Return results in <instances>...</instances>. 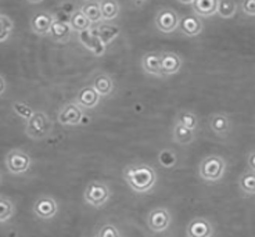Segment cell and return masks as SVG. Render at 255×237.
I'll list each match as a JSON object with an SVG mask.
<instances>
[{
  "label": "cell",
  "mask_w": 255,
  "mask_h": 237,
  "mask_svg": "<svg viewBox=\"0 0 255 237\" xmlns=\"http://www.w3.org/2000/svg\"><path fill=\"white\" fill-rule=\"evenodd\" d=\"M50 118L46 116L43 111H35V114L29 121H26L25 135L31 137L33 140H40L45 139L46 136L51 132Z\"/></svg>",
  "instance_id": "cell-3"
},
{
  "label": "cell",
  "mask_w": 255,
  "mask_h": 237,
  "mask_svg": "<svg viewBox=\"0 0 255 237\" xmlns=\"http://www.w3.org/2000/svg\"><path fill=\"white\" fill-rule=\"evenodd\" d=\"M97 237H121V235H120V232H118V229L115 228L114 225L106 224L103 225L102 229L99 231Z\"/></svg>",
  "instance_id": "cell-32"
},
{
  "label": "cell",
  "mask_w": 255,
  "mask_h": 237,
  "mask_svg": "<svg viewBox=\"0 0 255 237\" xmlns=\"http://www.w3.org/2000/svg\"><path fill=\"white\" fill-rule=\"evenodd\" d=\"M14 28V22L11 18L6 15V14H1L0 15V40L4 42L8 39V36L11 35Z\"/></svg>",
  "instance_id": "cell-31"
},
{
  "label": "cell",
  "mask_w": 255,
  "mask_h": 237,
  "mask_svg": "<svg viewBox=\"0 0 255 237\" xmlns=\"http://www.w3.org/2000/svg\"><path fill=\"white\" fill-rule=\"evenodd\" d=\"M92 86L95 88L96 92L100 96H110L113 93V90H114L113 79L109 75H106V74H99L97 77H95Z\"/></svg>",
  "instance_id": "cell-23"
},
{
  "label": "cell",
  "mask_w": 255,
  "mask_h": 237,
  "mask_svg": "<svg viewBox=\"0 0 255 237\" xmlns=\"http://www.w3.org/2000/svg\"><path fill=\"white\" fill-rule=\"evenodd\" d=\"M100 8H102L103 21H106V22L115 19L120 14V4H118V1H114V0L100 1Z\"/></svg>",
  "instance_id": "cell-25"
},
{
  "label": "cell",
  "mask_w": 255,
  "mask_h": 237,
  "mask_svg": "<svg viewBox=\"0 0 255 237\" xmlns=\"http://www.w3.org/2000/svg\"><path fill=\"white\" fill-rule=\"evenodd\" d=\"M178 122H180L185 128L190 129V130H196L198 126L197 116L191 111H182L178 116Z\"/></svg>",
  "instance_id": "cell-29"
},
{
  "label": "cell",
  "mask_w": 255,
  "mask_h": 237,
  "mask_svg": "<svg viewBox=\"0 0 255 237\" xmlns=\"http://www.w3.org/2000/svg\"><path fill=\"white\" fill-rule=\"evenodd\" d=\"M31 157L21 150H11L6 155V168L7 171L14 175L26 172L31 168Z\"/></svg>",
  "instance_id": "cell-5"
},
{
  "label": "cell",
  "mask_w": 255,
  "mask_h": 237,
  "mask_svg": "<svg viewBox=\"0 0 255 237\" xmlns=\"http://www.w3.org/2000/svg\"><path fill=\"white\" fill-rule=\"evenodd\" d=\"M0 79H1V93H3V92H4V77L1 75V77H0Z\"/></svg>",
  "instance_id": "cell-35"
},
{
  "label": "cell",
  "mask_w": 255,
  "mask_h": 237,
  "mask_svg": "<svg viewBox=\"0 0 255 237\" xmlns=\"http://www.w3.org/2000/svg\"><path fill=\"white\" fill-rule=\"evenodd\" d=\"M237 11V4L230 0H219L217 14L221 18H232Z\"/></svg>",
  "instance_id": "cell-27"
},
{
  "label": "cell",
  "mask_w": 255,
  "mask_h": 237,
  "mask_svg": "<svg viewBox=\"0 0 255 237\" xmlns=\"http://www.w3.org/2000/svg\"><path fill=\"white\" fill-rule=\"evenodd\" d=\"M11 109H13L14 114H17L19 118H22L25 121H29L33 117V114H35V111H33L31 106H28L24 102H14L11 104Z\"/></svg>",
  "instance_id": "cell-28"
},
{
  "label": "cell",
  "mask_w": 255,
  "mask_h": 237,
  "mask_svg": "<svg viewBox=\"0 0 255 237\" xmlns=\"http://www.w3.org/2000/svg\"><path fill=\"white\" fill-rule=\"evenodd\" d=\"M54 19H56V17L51 13H47V11H38V13H35L31 18L32 32L36 33L39 36L49 35Z\"/></svg>",
  "instance_id": "cell-9"
},
{
  "label": "cell",
  "mask_w": 255,
  "mask_h": 237,
  "mask_svg": "<svg viewBox=\"0 0 255 237\" xmlns=\"http://www.w3.org/2000/svg\"><path fill=\"white\" fill-rule=\"evenodd\" d=\"M249 167L251 171H254L255 172V151H253V153L249 155Z\"/></svg>",
  "instance_id": "cell-34"
},
{
  "label": "cell",
  "mask_w": 255,
  "mask_h": 237,
  "mask_svg": "<svg viewBox=\"0 0 255 237\" xmlns=\"http://www.w3.org/2000/svg\"><path fill=\"white\" fill-rule=\"evenodd\" d=\"M78 39H79L81 45L92 51L95 56H103L106 53V45L103 43L102 39L99 38L97 31H93V28L82 33H78Z\"/></svg>",
  "instance_id": "cell-10"
},
{
  "label": "cell",
  "mask_w": 255,
  "mask_h": 237,
  "mask_svg": "<svg viewBox=\"0 0 255 237\" xmlns=\"http://www.w3.org/2000/svg\"><path fill=\"white\" fill-rule=\"evenodd\" d=\"M210 126L212 129V132L215 135L225 137L230 133V129H232V123H230L229 117L223 113H218L215 116L211 118Z\"/></svg>",
  "instance_id": "cell-19"
},
{
  "label": "cell",
  "mask_w": 255,
  "mask_h": 237,
  "mask_svg": "<svg viewBox=\"0 0 255 237\" xmlns=\"http://www.w3.org/2000/svg\"><path fill=\"white\" fill-rule=\"evenodd\" d=\"M171 222H172V217L165 208H155L153 211H150L148 218H147L148 228L155 233L166 231L169 228Z\"/></svg>",
  "instance_id": "cell-8"
},
{
  "label": "cell",
  "mask_w": 255,
  "mask_h": 237,
  "mask_svg": "<svg viewBox=\"0 0 255 237\" xmlns=\"http://www.w3.org/2000/svg\"><path fill=\"white\" fill-rule=\"evenodd\" d=\"M183 65L182 58L179 57L176 53L172 51H164L161 53V72L162 77H171L178 74Z\"/></svg>",
  "instance_id": "cell-12"
},
{
  "label": "cell",
  "mask_w": 255,
  "mask_h": 237,
  "mask_svg": "<svg viewBox=\"0 0 255 237\" xmlns=\"http://www.w3.org/2000/svg\"><path fill=\"white\" fill-rule=\"evenodd\" d=\"M141 67L146 74H150L153 77H162L161 72V53L151 51L147 53L144 57L141 58Z\"/></svg>",
  "instance_id": "cell-17"
},
{
  "label": "cell",
  "mask_w": 255,
  "mask_h": 237,
  "mask_svg": "<svg viewBox=\"0 0 255 237\" xmlns=\"http://www.w3.org/2000/svg\"><path fill=\"white\" fill-rule=\"evenodd\" d=\"M54 42L58 43H67L72 36V28H71L70 19H60L56 18L53 25H51L50 33H49Z\"/></svg>",
  "instance_id": "cell-13"
},
{
  "label": "cell",
  "mask_w": 255,
  "mask_h": 237,
  "mask_svg": "<svg viewBox=\"0 0 255 237\" xmlns=\"http://www.w3.org/2000/svg\"><path fill=\"white\" fill-rule=\"evenodd\" d=\"M57 211L58 207L56 200L51 199V197H47V196H43V197L38 199L35 201V204H33L35 215L39 219H43V221H49V219L54 218Z\"/></svg>",
  "instance_id": "cell-11"
},
{
  "label": "cell",
  "mask_w": 255,
  "mask_h": 237,
  "mask_svg": "<svg viewBox=\"0 0 255 237\" xmlns=\"http://www.w3.org/2000/svg\"><path fill=\"white\" fill-rule=\"evenodd\" d=\"M97 35L99 38L102 39V42L104 45H110L114 39H117L121 33V28L117 25V24H113V22H106L103 21L102 24L97 25Z\"/></svg>",
  "instance_id": "cell-18"
},
{
  "label": "cell",
  "mask_w": 255,
  "mask_h": 237,
  "mask_svg": "<svg viewBox=\"0 0 255 237\" xmlns=\"http://www.w3.org/2000/svg\"><path fill=\"white\" fill-rule=\"evenodd\" d=\"M14 211L15 208L13 203L6 197H1L0 199V222L4 224L6 221H8L14 215Z\"/></svg>",
  "instance_id": "cell-30"
},
{
  "label": "cell",
  "mask_w": 255,
  "mask_h": 237,
  "mask_svg": "<svg viewBox=\"0 0 255 237\" xmlns=\"http://www.w3.org/2000/svg\"><path fill=\"white\" fill-rule=\"evenodd\" d=\"M124 179L136 193H148L157 182V173L153 167L146 164H134L124 169Z\"/></svg>",
  "instance_id": "cell-1"
},
{
  "label": "cell",
  "mask_w": 255,
  "mask_h": 237,
  "mask_svg": "<svg viewBox=\"0 0 255 237\" xmlns=\"http://www.w3.org/2000/svg\"><path fill=\"white\" fill-rule=\"evenodd\" d=\"M100 97L102 96L96 92L93 86H86V88H82V89L78 92L75 103H77L81 109L92 110L95 109L96 106L99 104Z\"/></svg>",
  "instance_id": "cell-15"
},
{
  "label": "cell",
  "mask_w": 255,
  "mask_h": 237,
  "mask_svg": "<svg viewBox=\"0 0 255 237\" xmlns=\"http://www.w3.org/2000/svg\"><path fill=\"white\" fill-rule=\"evenodd\" d=\"M179 28H180V31L185 36L193 38V36H197L198 33H201L203 22L196 14H190V15H185V17L180 18Z\"/></svg>",
  "instance_id": "cell-16"
},
{
  "label": "cell",
  "mask_w": 255,
  "mask_h": 237,
  "mask_svg": "<svg viewBox=\"0 0 255 237\" xmlns=\"http://www.w3.org/2000/svg\"><path fill=\"white\" fill-rule=\"evenodd\" d=\"M82 109L77 103H68L58 111L57 119L63 126H77L82 121Z\"/></svg>",
  "instance_id": "cell-7"
},
{
  "label": "cell",
  "mask_w": 255,
  "mask_h": 237,
  "mask_svg": "<svg viewBox=\"0 0 255 237\" xmlns=\"http://www.w3.org/2000/svg\"><path fill=\"white\" fill-rule=\"evenodd\" d=\"M172 137L173 140L176 141L178 144H182V146H187L194 141V132L190 130V129L185 128L180 122L176 121L175 126L172 129Z\"/></svg>",
  "instance_id": "cell-22"
},
{
  "label": "cell",
  "mask_w": 255,
  "mask_h": 237,
  "mask_svg": "<svg viewBox=\"0 0 255 237\" xmlns=\"http://www.w3.org/2000/svg\"><path fill=\"white\" fill-rule=\"evenodd\" d=\"M242 10L244 14L255 17V0H244L242 1Z\"/></svg>",
  "instance_id": "cell-33"
},
{
  "label": "cell",
  "mask_w": 255,
  "mask_h": 237,
  "mask_svg": "<svg viewBox=\"0 0 255 237\" xmlns=\"http://www.w3.org/2000/svg\"><path fill=\"white\" fill-rule=\"evenodd\" d=\"M180 18L172 8H162L155 15V26L162 33H172L179 28Z\"/></svg>",
  "instance_id": "cell-6"
},
{
  "label": "cell",
  "mask_w": 255,
  "mask_h": 237,
  "mask_svg": "<svg viewBox=\"0 0 255 237\" xmlns=\"http://www.w3.org/2000/svg\"><path fill=\"white\" fill-rule=\"evenodd\" d=\"M111 192L109 186L103 182H92L83 193V199L92 207H103L110 200Z\"/></svg>",
  "instance_id": "cell-4"
},
{
  "label": "cell",
  "mask_w": 255,
  "mask_h": 237,
  "mask_svg": "<svg viewBox=\"0 0 255 237\" xmlns=\"http://www.w3.org/2000/svg\"><path fill=\"white\" fill-rule=\"evenodd\" d=\"M225 169H226V162L222 157L208 155L201 161V164L198 167V173H200V178L203 180L214 183V182L222 179Z\"/></svg>",
  "instance_id": "cell-2"
},
{
  "label": "cell",
  "mask_w": 255,
  "mask_h": 237,
  "mask_svg": "<svg viewBox=\"0 0 255 237\" xmlns=\"http://www.w3.org/2000/svg\"><path fill=\"white\" fill-rule=\"evenodd\" d=\"M239 186L243 190V193L250 194V196H254L255 194V172L254 171H247L240 176L239 180Z\"/></svg>",
  "instance_id": "cell-26"
},
{
  "label": "cell",
  "mask_w": 255,
  "mask_h": 237,
  "mask_svg": "<svg viewBox=\"0 0 255 237\" xmlns=\"http://www.w3.org/2000/svg\"><path fill=\"white\" fill-rule=\"evenodd\" d=\"M219 0H196L193 1L194 14L200 17H211L218 11Z\"/></svg>",
  "instance_id": "cell-20"
},
{
  "label": "cell",
  "mask_w": 255,
  "mask_h": 237,
  "mask_svg": "<svg viewBox=\"0 0 255 237\" xmlns=\"http://www.w3.org/2000/svg\"><path fill=\"white\" fill-rule=\"evenodd\" d=\"M187 237H211L214 235V228L208 219L194 218L186 229Z\"/></svg>",
  "instance_id": "cell-14"
},
{
  "label": "cell",
  "mask_w": 255,
  "mask_h": 237,
  "mask_svg": "<svg viewBox=\"0 0 255 237\" xmlns=\"http://www.w3.org/2000/svg\"><path fill=\"white\" fill-rule=\"evenodd\" d=\"M79 10L90 19V22H92L93 25H95V24L99 25V24H102L103 22L100 1H85Z\"/></svg>",
  "instance_id": "cell-21"
},
{
  "label": "cell",
  "mask_w": 255,
  "mask_h": 237,
  "mask_svg": "<svg viewBox=\"0 0 255 237\" xmlns=\"http://www.w3.org/2000/svg\"><path fill=\"white\" fill-rule=\"evenodd\" d=\"M70 24L71 28H72V31H75V32L78 33L89 31V29H92V26H93V24L90 22V19L88 18L81 10H77L75 13L71 14Z\"/></svg>",
  "instance_id": "cell-24"
}]
</instances>
